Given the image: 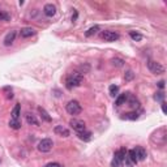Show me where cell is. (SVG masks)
Wrapping results in <instances>:
<instances>
[{"instance_id": "cell-14", "label": "cell", "mask_w": 167, "mask_h": 167, "mask_svg": "<svg viewBox=\"0 0 167 167\" xmlns=\"http://www.w3.org/2000/svg\"><path fill=\"white\" fill-rule=\"evenodd\" d=\"M34 34H35V30L33 27H22L20 31V35L22 38H29V37H33Z\"/></svg>"}, {"instance_id": "cell-20", "label": "cell", "mask_w": 167, "mask_h": 167, "mask_svg": "<svg viewBox=\"0 0 167 167\" xmlns=\"http://www.w3.org/2000/svg\"><path fill=\"white\" fill-rule=\"evenodd\" d=\"M78 138H80V140H84V141H89L91 138V132H87V131L80 132V133H78Z\"/></svg>"}, {"instance_id": "cell-3", "label": "cell", "mask_w": 167, "mask_h": 167, "mask_svg": "<svg viewBox=\"0 0 167 167\" xmlns=\"http://www.w3.org/2000/svg\"><path fill=\"white\" fill-rule=\"evenodd\" d=\"M65 110H67V112L69 115H78L81 114V111H82V107H81L80 102L78 100H69L67 103V106H65Z\"/></svg>"}, {"instance_id": "cell-6", "label": "cell", "mask_w": 167, "mask_h": 167, "mask_svg": "<svg viewBox=\"0 0 167 167\" xmlns=\"http://www.w3.org/2000/svg\"><path fill=\"white\" fill-rule=\"evenodd\" d=\"M155 137H157V140H154L153 142H155L157 145H165L166 138H167L166 129H165V128H160V129H158L157 132H154L152 138H155Z\"/></svg>"}, {"instance_id": "cell-17", "label": "cell", "mask_w": 167, "mask_h": 167, "mask_svg": "<svg viewBox=\"0 0 167 167\" xmlns=\"http://www.w3.org/2000/svg\"><path fill=\"white\" fill-rule=\"evenodd\" d=\"M127 99L129 100V106H131V107H133V108H138V107H140V102H138V100L134 98L133 95H129V93H128Z\"/></svg>"}, {"instance_id": "cell-12", "label": "cell", "mask_w": 167, "mask_h": 167, "mask_svg": "<svg viewBox=\"0 0 167 167\" xmlns=\"http://www.w3.org/2000/svg\"><path fill=\"white\" fill-rule=\"evenodd\" d=\"M25 119H26V123L29 125H35V127H39V120L37 119V116L34 114H31V112H27V114L25 115Z\"/></svg>"}, {"instance_id": "cell-7", "label": "cell", "mask_w": 167, "mask_h": 167, "mask_svg": "<svg viewBox=\"0 0 167 167\" xmlns=\"http://www.w3.org/2000/svg\"><path fill=\"white\" fill-rule=\"evenodd\" d=\"M69 125H71L77 133L86 131V124H85L82 120H78V119H72V120L69 121Z\"/></svg>"}, {"instance_id": "cell-19", "label": "cell", "mask_w": 167, "mask_h": 167, "mask_svg": "<svg viewBox=\"0 0 167 167\" xmlns=\"http://www.w3.org/2000/svg\"><path fill=\"white\" fill-rule=\"evenodd\" d=\"M20 115H21V106L17 103V105L14 106V108L12 110V119H18Z\"/></svg>"}, {"instance_id": "cell-1", "label": "cell", "mask_w": 167, "mask_h": 167, "mask_svg": "<svg viewBox=\"0 0 167 167\" xmlns=\"http://www.w3.org/2000/svg\"><path fill=\"white\" fill-rule=\"evenodd\" d=\"M82 81H84L82 74L78 73V72H73V73L69 74L67 77V80H65V86H67L68 90H72L73 87L80 86V85L82 84Z\"/></svg>"}, {"instance_id": "cell-22", "label": "cell", "mask_w": 167, "mask_h": 167, "mask_svg": "<svg viewBox=\"0 0 167 167\" xmlns=\"http://www.w3.org/2000/svg\"><path fill=\"white\" fill-rule=\"evenodd\" d=\"M127 97H128V93H124V94H120V95L116 98V102H115V105L116 106H121L123 103L127 100Z\"/></svg>"}, {"instance_id": "cell-27", "label": "cell", "mask_w": 167, "mask_h": 167, "mask_svg": "<svg viewBox=\"0 0 167 167\" xmlns=\"http://www.w3.org/2000/svg\"><path fill=\"white\" fill-rule=\"evenodd\" d=\"M11 16H9L5 11H0V21H9Z\"/></svg>"}, {"instance_id": "cell-24", "label": "cell", "mask_w": 167, "mask_h": 167, "mask_svg": "<svg viewBox=\"0 0 167 167\" xmlns=\"http://www.w3.org/2000/svg\"><path fill=\"white\" fill-rule=\"evenodd\" d=\"M129 37H131L133 40H136V42H140L141 39H142V35H141L140 33H137V31H129Z\"/></svg>"}, {"instance_id": "cell-16", "label": "cell", "mask_w": 167, "mask_h": 167, "mask_svg": "<svg viewBox=\"0 0 167 167\" xmlns=\"http://www.w3.org/2000/svg\"><path fill=\"white\" fill-rule=\"evenodd\" d=\"M99 25H94V26H91L90 29H87L86 31H85V37H91V35H94V34H97L99 31Z\"/></svg>"}, {"instance_id": "cell-2", "label": "cell", "mask_w": 167, "mask_h": 167, "mask_svg": "<svg viewBox=\"0 0 167 167\" xmlns=\"http://www.w3.org/2000/svg\"><path fill=\"white\" fill-rule=\"evenodd\" d=\"M127 149L125 147H121V149H119L118 152L114 154V158H112V162H111V167H120L123 160L124 158L127 157Z\"/></svg>"}, {"instance_id": "cell-13", "label": "cell", "mask_w": 167, "mask_h": 167, "mask_svg": "<svg viewBox=\"0 0 167 167\" xmlns=\"http://www.w3.org/2000/svg\"><path fill=\"white\" fill-rule=\"evenodd\" d=\"M16 35H17V33H16L14 30L9 31L7 35H5V38H4V46L13 45V42H14V39H16Z\"/></svg>"}, {"instance_id": "cell-26", "label": "cell", "mask_w": 167, "mask_h": 167, "mask_svg": "<svg viewBox=\"0 0 167 167\" xmlns=\"http://www.w3.org/2000/svg\"><path fill=\"white\" fill-rule=\"evenodd\" d=\"M123 118L128 119V120H136V119H138V114L137 112H128V114H124Z\"/></svg>"}, {"instance_id": "cell-9", "label": "cell", "mask_w": 167, "mask_h": 167, "mask_svg": "<svg viewBox=\"0 0 167 167\" xmlns=\"http://www.w3.org/2000/svg\"><path fill=\"white\" fill-rule=\"evenodd\" d=\"M53 132H55V134H58V136H60V137H68L69 134H71L69 129L65 128L64 125H56V127L53 128Z\"/></svg>"}, {"instance_id": "cell-4", "label": "cell", "mask_w": 167, "mask_h": 167, "mask_svg": "<svg viewBox=\"0 0 167 167\" xmlns=\"http://www.w3.org/2000/svg\"><path fill=\"white\" fill-rule=\"evenodd\" d=\"M52 146H53V141L51 138H42L38 142V145H37V147H38L40 153H48L52 149Z\"/></svg>"}, {"instance_id": "cell-25", "label": "cell", "mask_w": 167, "mask_h": 167, "mask_svg": "<svg viewBox=\"0 0 167 167\" xmlns=\"http://www.w3.org/2000/svg\"><path fill=\"white\" fill-rule=\"evenodd\" d=\"M108 91H110V95L111 97H116L119 93V86L118 85H111V86L108 87Z\"/></svg>"}, {"instance_id": "cell-5", "label": "cell", "mask_w": 167, "mask_h": 167, "mask_svg": "<svg viewBox=\"0 0 167 167\" xmlns=\"http://www.w3.org/2000/svg\"><path fill=\"white\" fill-rule=\"evenodd\" d=\"M147 68L152 72L153 74H162L165 73V67H163L160 63L154 61V60H149L147 61Z\"/></svg>"}, {"instance_id": "cell-18", "label": "cell", "mask_w": 167, "mask_h": 167, "mask_svg": "<svg viewBox=\"0 0 167 167\" xmlns=\"http://www.w3.org/2000/svg\"><path fill=\"white\" fill-rule=\"evenodd\" d=\"M9 127L17 131V129H20L22 127V124H21V121L18 120V119H11V120H9Z\"/></svg>"}, {"instance_id": "cell-11", "label": "cell", "mask_w": 167, "mask_h": 167, "mask_svg": "<svg viewBox=\"0 0 167 167\" xmlns=\"http://www.w3.org/2000/svg\"><path fill=\"white\" fill-rule=\"evenodd\" d=\"M133 150H134V153H136V155H137L138 162H140V160H145V159H146L147 153H146V150H145L142 146H136Z\"/></svg>"}, {"instance_id": "cell-30", "label": "cell", "mask_w": 167, "mask_h": 167, "mask_svg": "<svg viewBox=\"0 0 167 167\" xmlns=\"http://www.w3.org/2000/svg\"><path fill=\"white\" fill-rule=\"evenodd\" d=\"M45 167H63L60 163H56V162H52V163H48V165H46Z\"/></svg>"}, {"instance_id": "cell-29", "label": "cell", "mask_w": 167, "mask_h": 167, "mask_svg": "<svg viewBox=\"0 0 167 167\" xmlns=\"http://www.w3.org/2000/svg\"><path fill=\"white\" fill-rule=\"evenodd\" d=\"M124 78H125V81H132L134 78V73L132 71H127L124 74Z\"/></svg>"}, {"instance_id": "cell-32", "label": "cell", "mask_w": 167, "mask_h": 167, "mask_svg": "<svg viewBox=\"0 0 167 167\" xmlns=\"http://www.w3.org/2000/svg\"><path fill=\"white\" fill-rule=\"evenodd\" d=\"M162 111H163V114H166V105L162 102Z\"/></svg>"}, {"instance_id": "cell-23", "label": "cell", "mask_w": 167, "mask_h": 167, "mask_svg": "<svg viewBox=\"0 0 167 167\" xmlns=\"http://www.w3.org/2000/svg\"><path fill=\"white\" fill-rule=\"evenodd\" d=\"M111 63H112V65H114V67H116V68H120V67H123V65H124V60H123V59H120V58H114L111 60Z\"/></svg>"}, {"instance_id": "cell-15", "label": "cell", "mask_w": 167, "mask_h": 167, "mask_svg": "<svg viewBox=\"0 0 167 167\" xmlns=\"http://www.w3.org/2000/svg\"><path fill=\"white\" fill-rule=\"evenodd\" d=\"M38 112H39V115H40V118H42V120H45V121H47V123H51L52 121V118L50 116V114L46 111L43 107H38Z\"/></svg>"}, {"instance_id": "cell-10", "label": "cell", "mask_w": 167, "mask_h": 167, "mask_svg": "<svg viewBox=\"0 0 167 167\" xmlns=\"http://www.w3.org/2000/svg\"><path fill=\"white\" fill-rule=\"evenodd\" d=\"M43 13H45L47 17H53L56 13V7L51 3H48V4H46L45 7H43Z\"/></svg>"}, {"instance_id": "cell-8", "label": "cell", "mask_w": 167, "mask_h": 167, "mask_svg": "<svg viewBox=\"0 0 167 167\" xmlns=\"http://www.w3.org/2000/svg\"><path fill=\"white\" fill-rule=\"evenodd\" d=\"M102 38L106 40V42H115V40L119 39V34L116 31H111V30H106L102 33Z\"/></svg>"}, {"instance_id": "cell-21", "label": "cell", "mask_w": 167, "mask_h": 167, "mask_svg": "<svg viewBox=\"0 0 167 167\" xmlns=\"http://www.w3.org/2000/svg\"><path fill=\"white\" fill-rule=\"evenodd\" d=\"M127 157L129 159H131V162L133 163V165H136V163L138 162V159H137V155H136V153H134V150L132 149V150H129V152L127 153Z\"/></svg>"}, {"instance_id": "cell-28", "label": "cell", "mask_w": 167, "mask_h": 167, "mask_svg": "<svg viewBox=\"0 0 167 167\" xmlns=\"http://www.w3.org/2000/svg\"><path fill=\"white\" fill-rule=\"evenodd\" d=\"M163 98H165V94H163V91H158V93L154 94V99L158 100V102H163Z\"/></svg>"}, {"instance_id": "cell-31", "label": "cell", "mask_w": 167, "mask_h": 167, "mask_svg": "<svg viewBox=\"0 0 167 167\" xmlns=\"http://www.w3.org/2000/svg\"><path fill=\"white\" fill-rule=\"evenodd\" d=\"M158 87H160V89H163V87H165V81H159L158 82Z\"/></svg>"}]
</instances>
